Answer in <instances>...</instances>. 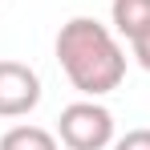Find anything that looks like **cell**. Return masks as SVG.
<instances>
[{"mask_svg": "<svg viewBox=\"0 0 150 150\" xmlns=\"http://www.w3.org/2000/svg\"><path fill=\"white\" fill-rule=\"evenodd\" d=\"M57 61L77 93L101 98L114 93L126 77V49L118 45V33L93 16H73L57 33Z\"/></svg>", "mask_w": 150, "mask_h": 150, "instance_id": "obj_1", "label": "cell"}, {"mask_svg": "<svg viewBox=\"0 0 150 150\" xmlns=\"http://www.w3.org/2000/svg\"><path fill=\"white\" fill-rule=\"evenodd\" d=\"M57 138L65 150H105L114 146V114L98 98L73 101L57 118Z\"/></svg>", "mask_w": 150, "mask_h": 150, "instance_id": "obj_2", "label": "cell"}, {"mask_svg": "<svg viewBox=\"0 0 150 150\" xmlns=\"http://www.w3.org/2000/svg\"><path fill=\"white\" fill-rule=\"evenodd\" d=\"M41 105V77L25 61H0V118H25Z\"/></svg>", "mask_w": 150, "mask_h": 150, "instance_id": "obj_3", "label": "cell"}, {"mask_svg": "<svg viewBox=\"0 0 150 150\" xmlns=\"http://www.w3.org/2000/svg\"><path fill=\"white\" fill-rule=\"evenodd\" d=\"M110 28L126 41L142 37L150 28V0H114L110 4Z\"/></svg>", "mask_w": 150, "mask_h": 150, "instance_id": "obj_4", "label": "cell"}, {"mask_svg": "<svg viewBox=\"0 0 150 150\" xmlns=\"http://www.w3.org/2000/svg\"><path fill=\"white\" fill-rule=\"evenodd\" d=\"M0 150H61V138L45 126H12L0 134Z\"/></svg>", "mask_w": 150, "mask_h": 150, "instance_id": "obj_5", "label": "cell"}, {"mask_svg": "<svg viewBox=\"0 0 150 150\" xmlns=\"http://www.w3.org/2000/svg\"><path fill=\"white\" fill-rule=\"evenodd\" d=\"M110 150H150V130H146V126L126 130L122 138H114V146H110Z\"/></svg>", "mask_w": 150, "mask_h": 150, "instance_id": "obj_6", "label": "cell"}, {"mask_svg": "<svg viewBox=\"0 0 150 150\" xmlns=\"http://www.w3.org/2000/svg\"><path fill=\"white\" fill-rule=\"evenodd\" d=\"M130 49H134V61L150 73V28L142 33V37H134V41H130Z\"/></svg>", "mask_w": 150, "mask_h": 150, "instance_id": "obj_7", "label": "cell"}]
</instances>
